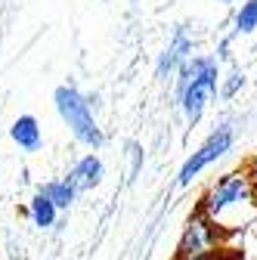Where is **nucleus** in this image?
I'll use <instances>...</instances> for the list:
<instances>
[{
    "label": "nucleus",
    "mask_w": 257,
    "mask_h": 260,
    "mask_svg": "<svg viewBox=\"0 0 257 260\" xmlns=\"http://www.w3.org/2000/svg\"><path fill=\"white\" fill-rule=\"evenodd\" d=\"M257 208V189L251 186L248 174L245 171H233V174H223L199 202V211L214 223L220 226L223 233L227 230H236L239 226V214H251Z\"/></svg>",
    "instance_id": "obj_1"
},
{
    "label": "nucleus",
    "mask_w": 257,
    "mask_h": 260,
    "mask_svg": "<svg viewBox=\"0 0 257 260\" xmlns=\"http://www.w3.org/2000/svg\"><path fill=\"white\" fill-rule=\"evenodd\" d=\"M217 59L211 56H192L180 65V81H177V100L183 106V115L189 124H199L208 100L217 90Z\"/></svg>",
    "instance_id": "obj_2"
},
{
    "label": "nucleus",
    "mask_w": 257,
    "mask_h": 260,
    "mask_svg": "<svg viewBox=\"0 0 257 260\" xmlns=\"http://www.w3.org/2000/svg\"><path fill=\"white\" fill-rule=\"evenodd\" d=\"M53 103H56L59 118L72 127V134L84 146H90V149H100L103 146V130L96 127V121H93V109H90V103L84 100L75 87H56Z\"/></svg>",
    "instance_id": "obj_3"
},
{
    "label": "nucleus",
    "mask_w": 257,
    "mask_h": 260,
    "mask_svg": "<svg viewBox=\"0 0 257 260\" xmlns=\"http://www.w3.org/2000/svg\"><path fill=\"white\" fill-rule=\"evenodd\" d=\"M223 242V230L214 226L199 208L196 214L189 217L186 230L180 236V248H177V257L180 260H199V257H217V248Z\"/></svg>",
    "instance_id": "obj_4"
},
{
    "label": "nucleus",
    "mask_w": 257,
    "mask_h": 260,
    "mask_svg": "<svg viewBox=\"0 0 257 260\" xmlns=\"http://www.w3.org/2000/svg\"><path fill=\"white\" fill-rule=\"evenodd\" d=\"M230 146H233V127H230V124H223V127H217L214 134H211V137L196 149V152L186 158V165L180 168L177 183H180V186H189L192 180H196V177L211 165V161H217L223 152H230Z\"/></svg>",
    "instance_id": "obj_5"
},
{
    "label": "nucleus",
    "mask_w": 257,
    "mask_h": 260,
    "mask_svg": "<svg viewBox=\"0 0 257 260\" xmlns=\"http://www.w3.org/2000/svg\"><path fill=\"white\" fill-rule=\"evenodd\" d=\"M186 59H192V41L186 38L183 28H177L174 44L162 53V59H158V65H155V75L165 78V75H171V72H180V65H183Z\"/></svg>",
    "instance_id": "obj_6"
},
{
    "label": "nucleus",
    "mask_w": 257,
    "mask_h": 260,
    "mask_svg": "<svg viewBox=\"0 0 257 260\" xmlns=\"http://www.w3.org/2000/svg\"><path fill=\"white\" fill-rule=\"evenodd\" d=\"M103 180V161L96 158V155H84L78 165L69 171V186H72V192H81V189H93L96 183Z\"/></svg>",
    "instance_id": "obj_7"
},
{
    "label": "nucleus",
    "mask_w": 257,
    "mask_h": 260,
    "mask_svg": "<svg viewBox=\"0 0 257 260\" xmlns=\"http://www.w3.org/2000/svg\"><path fill=\"white\" fill-rule=\"evenodd\" d=\"M10 137H13V143L19 149L38 152L41 149V124H38V118L35 115H19L13 121V127H10Z\"/></svg>",
    "instance_id": "obj_8"
},
{
    "label": "nucleus",
    "mask_w": 257,
    "mask_h": 260,
    "mask_svg": "<svg viewBox=\"0 0 257 260\" xmlns=\"http://www.w3.org/2000/svg\"><path fill=\"white\" fill-rule=\"evenodd\" d=\"M41 195L59 211V208H69L72 202H75V192H72V186L66 183V180H53V183H44L41 186Z\"/></svg>",
    "instance_id": "obj_9"
},
{
    "label": "nucleus",
    "mask_w": 257,
    "mask_h": 260,
    "mask_svg": "<svg viewBox=\"0 0 257 260\" xmlns=\"http://www.w3.org/2000/svg\"><path fill=\"white\" fill-rule=\"evenodd\" d=\"M28 214H31V220H35V226H41V230H47V226H53V223H56V208L44 199L41 192L35 195V199H31Z\"/></svg>",
    "instance_id": "obj_10"
},
{
    "label": "nucleus",
    "mask_w": 257,
    "mask_h": 260,
    "mask_svg": "<svg viewBox=\"0 0 257 260\" xmlns=\"http://www.w3.org/2000/svg\"><path fill=\"white\" fill-rule=\"evenodd\" d=\"M254 28H257V0H245L236 16V31L239 35H251Z\"/></svg>",
    "instance_id": "obj_11"
},
{
    "label": "nucleus",
    "mask_w": 257,
    "mask_h": 260,
    "mask_svg": "<svg viewBox=\"0 0 257 260\" xmlns=\"http://www.w3.org/2000/svg\"><path fill=\"white\" fill-rule=\"evenodd\" d=\"M242 84H245V78H242L239 72H233V75H230V84L223 87V96H233V93H236V90H239Z\"/></svg>",
    "instance_id": "obj_12"
},
{
    "label": "nucleus",
    "mask_w": 257,
    "mask_h": 260,
    "mask_svg": "<svg viewBox=\"0 0 257 260\" xmlns=\"http://www.w3.org/2000/svg\"><path fill=\"white\" fill-rule=\"evenodd\" d=\"M245 174H248V180H251V186L257 189V152L251 155V161H248V168H245Z\"/></svg>",
    "instance_id": "obj_13"
},
{
    "label": "nucleus",
    "mask_w": 257,
    "mask_h": 260,
    "mask_svg": "<svg viewBox=\"0 0 257 260\" xmlns=\"http://www.w3.org/2000/svg\"><path fill=\"white\" fill-rule=\"evenodd\" d=\"M177 260H180V257H177ZM199 260H214V257H199Z\"/></svg>",
    "instance_id": "obj_14"
},
{
    "label": "nucleus",
    "mask_w": 257,
    "mask_h": 260,
    "mask_svg": "<svg viewBox=\"0 0 257 260\" xmlns=\"http://www.w3.org/2000/svg\"><path fill=\"white\" fill-rule=\"evenodd\" d=\"M220 4H233V0H220Z\"/></svg>",
    "instance_id": "obj_15"
}]
</instances>
